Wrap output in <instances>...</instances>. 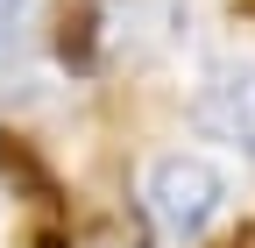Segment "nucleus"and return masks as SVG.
<instances>
[{
    "instance_id": "obj_1",
    "label": "nucleus",
    "mask_w": 255,
    "mask_h": 248,
    "mask_svg": "<svg viewBox=\"0 0 255 248\" xmlns=\"http://www.w3.org/2000/svg\"><path fill=\"white\" fill-rule=\"evenodd\" d=\"M149 199H156V220H163L170 234H199L220 199H227V177H220L206 156H163L149 177Z\"/></svg>"
},
{
    "instance_id": "obj_4",
    "label": "nucleus",
    "mask_w": 255,
    "mask_h": 248,
    "mask_svg": "<svg viewBox=\"0 0 255 248\" xmlns=\"http://www.w3.org/2000/svg\"><path fill=\"white\" fill-rule=\"evenodd\" d=\"M199 121L213 135L255 149V64H220L206 78V92H199Z\"/></svg>"
},
{
    "instance_id": "obj_7",
    "label": "nucleus",
    "mask_w": 255,
    "mask_h": 248,
    "mask_svg": "<svg viewBox=\"0 0 255 248\" xmlns=\"http://www.w3.org/2000/svg\"><path fill=\"white\" fill-rule=\"evenodd\" d=\"M234 21H248V28H255V0H234Z\"/></svg>"
},
{
    "instance_id": "obj_6",
    "label": "nucleus",
    "mask_w": 255,
    "mask_h": 248,
    "mask_svg": "<svg viewBox=\"0 0 255 248\" xmlns=\"http://www.w3.org/2000/svg\"><path fill=\"white\" fill-rule=\"evenodd\" d=\"M14 14H21V0H0V36L14 28Z\"/></svg>"
},
{
    "instance_id": "obj_5",
    "label": "nucleus",
    "mask_w": 255,
    "mask_h": 248,
    "mask_svg": "<svg viewBox=\"0 0 255 248\" xmlns=\"http://www.w3.org/2000/svg\"><path fill=\"white\" fill-rule=\"evenodd\" d=\"M213 248H255V220H241V227H234V234H220V241H213Z\"/></svg>"
},
{
    "instance_id": "obj_2",
    "label": "nucleus",
    "mask_w": 255,
    "mask_h": 248,
    "mask_svg": "<svg viewBox=\"0 0 255 248\" xmlns=\"http://www.w3.org/2000/svg\"><path fill=\"white\" fill-rule=\"evenodd\" d=\"M0 184L28 206V220H71V192H64L57 163L43 156V142L21 135V128H0Z\"/></svg>"
},
{
    "instance_id": "obj_3",
    "label": "nucleus",
    "mask_w": 255,
    "mask_h": 248,
    "mask_svg": "<svg viewBox=\"0 0 255 248\" xmlns=\"http://www.w3.org/2000/svg\"><path fill=\"white\" fill-rule=\"evenodd\" d=\"M50 57L71 78H92L107 64V21L100 0H50Z\"/></svg>"
}]
</instances>
